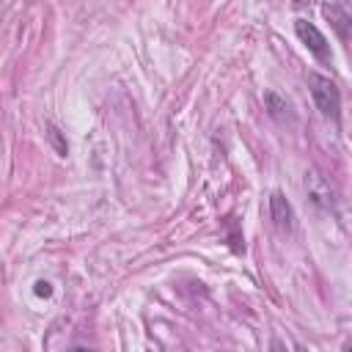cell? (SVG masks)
<instances>
[{
  "mask_svg": "<svg viewBox=\"0 0 352 352\" xmlns=\"http://www.w3.org/2000/svg\"><path fill=\"white\" fill-rule=\"evenodd\" d=\"M308 88H311V96H314L319 113L338 121V116H341V91H338V85L330 77L311 72L308 74Z\"/></svg>",
  "mask_w": 352,
  "mask_h": 352,
  "instance_id": "obj_1",
  "label": "cell"
},
{
  "mask_svg": "<svg viewBox=\"0 0 352 352\" xmlns=\"http://www.w3.org/2000/svg\"><path fill=\"white\" fill-rule=\"evenodd\" d=\"M47 140H50V146H52L60 157H66V154H69V143H66V138L60 135V129H58L55 124H47Z\"/></svg>",
  "mask_w": 352,
  "mask_h": 352,
  "instance_id": "obj_7",
  "label": "cell"
},
{
  "mask_svg": "<svg viewBox=\"0 0 352 352\" xmlns=\"http://www.w3.org/2000/svg\"><path fill=\"white\" fill-rule=\"evenodd\" d=\"M38 297H50L52 294V283L50 280H36V289H33Z\"/></svg>",
  "mask_w": 352,
  "mask_h": 352,
  "instance_id": "obj_8",
  "label": "cell"
},
{
  "mask_svg": "<svg viewBox=\"0 0 352 352\" xmlns=\"http://www.w3.org/2000/svg\"><path fill=\"white\" fill-rule=\"evenodd\" d=\"M305 3H308V0H294V6H305Z\"/></svg>",
  "mask_w": 352,
  "mask_h": 352,
  "instance_id": "obj_9",
  "label": "cell"
},
{
  "mask_svg": "<svg viewBox=\"0 0 352 352\" xmlns=\"http://www.w3.org/2000/svg\"><path fill=\"white\" fill-rule=\"evenodd\" d=\"M264 102H267V110H270V116L275 118V121H289L292 118V107H289V102L278 94V91H267L264 94Z\"/></svg>",
  "mask_w": 352,
  "mask_h": 352,
  "instance_id": "obj_5",
  "label": "cell"
},
{
  "mask_svg": "<svg viewBox=\"0 0 352 352\" xmlns=\"http://www.w3.org/2000/svg\"><path fill=\"white\" fill-rule=\"evenodd\" d=\"M294 33H297V38L308 47V52H314L319 60H330L327 38L319 33V28H316V25H311L308 19H294Z\"/></svg>",
  "mask_w": 352,
  "mask_h": 352,
  "instance_id": "obj_2",
  "label": "cell"
},
{
  "mask_svg": "<svg viewBox=\"0 0 352 352\" xmlns=\"http://www.w3.org/2000/svg\"><path fill=\"white\" fill-rule=\"evenodd\" d=\"M270 217H272L275 228H280V231H289L292 228L294 212H292V204L283 198V192H272L270 195Z\"/></svg>",
  "mask_w": 352,
  "mask_h": 352,
  "instance_id": "obj_3",
  "label": "cell"
},
{
  "mask_svg": "<svg viewBox=\"0 0 352 352\" xmlns=\"http://www.w3.org/2000/svg\"><path fill=\"white\" fill-rule=\"evenodd\" d=\"M322 14H324V19L330 22V28L338 33V38H349V33H352V16H349L338 3L322 6Z\"/></svg>",
  "mask_w": 352,
  "mask_h": 352,
  "instance_id": "obj_4",
  "label": "cell"
},
{
  "mask_svg": "<svg viewBox=\"0 0 352 352\" xmlns=\"http://www.w3.org/2000/svg\"><path fill=\"white\" fill-rule=\"evenodd\" d=\"M305 187H308V195H311V198H314L319 206H327V209L333 206V201L327 198V195H330V192H327V187H322V184H319V179H316L314 173L305 179Z\"/></svg>",
  "mask_w": 352,
  "mask_h": 352,
  "instance_id": "obj_6",
  "label": "cell"
}]
</instances>
